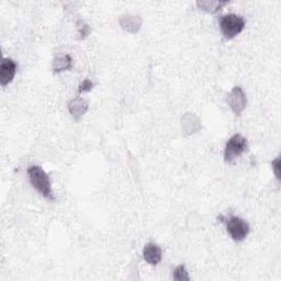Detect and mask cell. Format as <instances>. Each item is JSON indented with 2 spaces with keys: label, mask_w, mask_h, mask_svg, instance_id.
Returning a JSON list of instances; mask_svg holds the SVG:
<instances>
[{
  "label": "cell",
  "mask_w": 281,
  "mask_h": 281,
  "mask_svg": "<svg viewBox=\"0 0 281 281\" xmlns=\"http://www.w3.org/2000/svg\"><path fill=\"white\" fill-rule=\"evenodd\" d=\"M28 175L30 178V183L35 190H38L43 197L48 200H54L51 182L46 172L40 166H31L28 169Z\"/></svg>",
  "instance_id": "6da1fadb"
},
{
  "label": "cell",
  "mask_w": 281,
  "mask_h": 281,
  "mask_svg": "<svg viewBox=\"0 0 281 281\" xmlns=\"http://www.w3.org/2000/svg\"><path fill=\"white\" fill-rule=\"evenodd\" d=\"M219 23L224 37L226 39H233L244 30L245 20L241 16L229 13L225 14V16H222L219 19Z\"/></svg>",
  "instance_id": "7a4b0ae2"
},
{
  "label": "cell",
  "mask_w": 281,
  "mask_h": 281,
  "mask_svg": "<svg viewBox=\"0 0 281 281\" xmlns=\"http://www.w3.org/2000/svg\"><path fill=\"white\" fill-rule=\"evenodd\" d=\"M246 149H247V140L241 134L233 135L226 143L225 152H224L225 162L227 163L233 162L235 158L241 156Z\"/></svg>",
  "instance_id": "3957f363"
},
{
  "label": "cell",
  "mask_w": 281,
  "mask_h": 281,
  "mask_svg": "<svg viewBox=\"0 0 281 281\" xmlns=\"http://www.w3.org/2000/svg\"><path fill=\"white\" fill-rule=\"evenodd\" d=\"M227 232L234 241H243L248 235L249 225L244 220L237 217H229L226 221Z\"/></svg>",
  "instance_id": "277c9868"
},
{
  "label": "cell",
  "mask_w": 281,
  "mask_h": 281,
  "mask_svg": "<svg viewBox=\"0 0 281 281\" xmlns=\"http://www.w3.org/2000/svg\"><path fill=\"white\" fill-rule=\"evenodd\" d=\"M227 101L231 109H232L237 115H240L242 111L245 109V107H246L247 100H246V96H245V93L241 87H234L233 90L229 93Z\"/></svg>",
  "instance_id": "5b68a950"
},
{
  "label": "cell",
  "mask_w": 281,
  "mask_h": 281,
  "mask_svg": "<svg viewBox=\"0 0 281 281\" xmlns=\"http://www.w3.org/2000/svg\"><path fill=\"white\" fill-rule=\"evenodd\" d=\"M17 65L10 59H4L0 66V83L3 86H7L12 82V79L16 75Z\"/></svg>",
  "instance_id": "8992f818"
},
{
  "label": "cell",
  "mask_w": 281,
  "mask_h": 281,
  "mask_svg": "<svg viewBox=\"0 0 281 281\" xmlns=\"http://www.w3.org/2000/svg\"><path fill=\"white\" fill-rule=\"evenodd\" d=\"M143 257L146 263L150 265H157L162 261V249L156 244L148 243L145 245L143 250Z\"/></svg>",
  "instance_id": "52a82bcc"
},
{
  "label": "cell",
  "mask_w": 281,
  "mask_h": 281,
  "mask_svg": "<svg viewBox=\"0 0 281 281\" xmlns=\"http://www.w3.org/2000/svg\"><path fill=\"white\" fill-rule=\"evenodd\" d=\"M87 109H88V104L83 99H76L69 105V111L76 119L82 117V115L87 111Z\"/></svg>",
  "instance_id": "ba28073f"
},
{
  "label": "cell",
  "mask_w": 281,
  "mask_h": 281,
  "mask_svg": "<svg viewBox=\"0 0 281 281\" xmlns=\"http://www.w3.org/2000/svg\"><path fill=\"white\" fill-rule=\"evenodd\" d=\"M71 56L70 55H65L64 57H59V59H55L53 63V69L56 73L59 71L65 70V69H69L71 67Z\"/></svg>",
  "instance_id": "9c48e42d"
},
{
  "label": "cell",
  "mask_w": 281,
  "mask_h": 281,
  "mask_svg": "<svg viewBox=\"0 0 281 281\" xmlns=\"http://www.w3.org/2000/svg\"><path fill=\"white\" fill-rule=\"evenodd\" d=\"M227 3H220V2H198L197 5L200 7V8H202L209 12H217L221 9L222 6H225Z\"/></svg>",
  "instance_id": "30bf717a"
},
{
  "label": "cell",
  "mask_w": 281,
  "mask_h": 281,
  "mask_svg": "<svg viewBox=\"0 0 281 281\" xmlns=\"http://www.w3.org/2000/svg\"><path fill=\"white\" fill-rule=\"evenodd\" d=\"M174 279L175 280H189V276L188 272H187L185 266H179V267L176 268V270L174 271Z\"/></svg>",
  "instance_id": "8fae6325"
},
{
  "label": "cell",
  "mask_w": 281,
  "mask_h": 281,
  "mask_svg": "<svg viewBox=\"0 0 281 281\" xmlns=\"http://www.w3.org/2000/svg\"><path fill=\"white\" fill-rule=\"evenodd\" d=\"M93 87V85L90 81H88V79H86V81H84L82 83V85L79 86V92H83V91H88L90 90L91 88Z\"/></svg>",
  "instance_id": "7c38bea8"
},
{
  "label": "cell",
  "mask_w": 281,
  "mask_h": 281,
  "mask_svg": "<svg viewBox=\"0 0 281 281\" xmlns=\"http://www.w3.org/2000/svg\"><path fill=\"white\" fill-rule=\"evenodd\" d=\"M279 164H280L279 158H277V160L272 163V166H273V169H275V174L277 178H279Z\"/></svg>",
  "instance_id": "4fadbf2b"
}]
</instances>
